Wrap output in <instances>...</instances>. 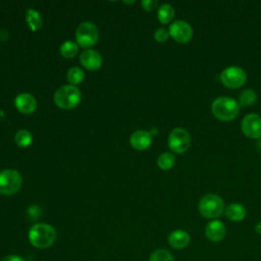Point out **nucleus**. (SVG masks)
Here are the masks:
<instances>
[{"label": "nucleus", "mask_w": 261, "mask_h": 261, "mask_svg": "<svg viewBox=\"0 0 261 261\" xmlns=\"http://www.w3.org/2000/svg\"><path fill=\"white\" fill-rule=\"evenodd\" d=\"M169 36L177 43H188L193 37L192 27L184 20H175L169 25Z\"/></svg>", "instance_id": "9"}, {"label": "nucleus", "mask_w": 261, "mask_h": 261, "mask_svg": "<svg viewBox=\"0 0 261 261\" xmlns=\"http://www.w3.org/2000/svg\"><path fill=\"white\" fill-rule=\"evenodd\" d=\"M82 94L72 85H65L58 88L54 94V102L61 109H72L81 102Z\"/></svg>", "instance_id": "3"}, {"label": "nucleus", "mask_w": 261, "mask_h": 261, "mask_svg": "<svg viewBox=\"0 0 261 261\" xmlns=\"http://www.w3.org/2000/svg\"><path fill=\"white\" fill-rule=\"evenodd\" d=\"M81 63L89 70H97L102 65V56L99 52L88 49L85 50L80 56Z\"/></svg>", "instance_id": "13"}, {"label": "nucleus", "mask_w": 261, "mask_h": 261, "mask_svg": "<svg viewBox=\"0 0 261 261\" xmlns=\"http://www.w3.org/2000/svg\"><path fill=\"white\" fill-rule=\"evenodd\" d=\"M174 162H175V158H174L173 154H171L169 152H164V153L160 154L157 159L158 166L163 170L170 169L174 165Z\"/></svg>", "instance_id": "21"}, {"label": "nucleus", "mask_w": 261, "mask_h": 261, "mask_svg": "<svg viewBox=\"0 0 261 261\" xmlns=\"http://www.w3.org/2000/svg\"><path fill=\"white\" fill-rule=\"evenodd\" d=\"M190 234L184 229H175L168 236V244L176 250L185 249L190 244Z\"/></svg>", "instance_id": "15"}, {"label": "nucleus", "mask_w": 261, "mask_h": 261, "mask_svg": "<svg viewBox=\"0 0 261 261\" xmlns=\"http://www.w3.org/2000/svg\"><path fill=\"white\" fill-rule=\"evenodd\" d=\"M143 8L146 10V11H153L157 5H158V1L156 0H143L141 2Z\"/></svg>", "instance_id": "26"}, {"label": "nucleus", "mask_w": 261, "mask_h": 261, "mask_svg": "<svg viewBox=\"0 0 261 261\" xmlns=\"http://www.w3.org/2000/svg\"><path fill=\"white\" fill-rule=\"evenodd\" d=\"M77 44L72 41H65L60 46V54L65 58H72L77 53Z\"/></svg>", "instance_id": "22"}, {"label": "nucleus", "mask_w": 261, "mask_h": 261, "mask_svg": "<svg viewBox=\"0 0 261 261\" xmlns=\"http://www.w3.org/2000/svg\"><path fill=\"white\" fill-rule=\"evenodd\" d=\"M191 144V137L187 129L182 127H175L168 136L169 149L177 154L186 152Z\"/></svg>", "instance_id": "8"}, {"label": "nucleus", "mask_w": 261, "mask_h": 261, "mask_svg": "<svg viewBox=\"0 0 261 261\" xmlns=\"http://www.w3.org/2000/svg\"><path fill=\"white\" fill-rule=\"evenodd\" d=\"M255 231L259 234H261V221H259L256 225H255Z\"/></svg>", "instance_id": "28"}, {"label": "nucleus", "mask_w": 261, "mask_h": 261, "mask_svg": "<svg viewBox=\"0 0 261 261\" xmlns=\"http://www.w3.org/2000/svg\"><path fill=\"white\" fill-rule=\"evenodd\" d=\"M67 81L72 85V86H75V85H79L81 84L83 81H84V77H85V73L84 71L80 68V67H71L68 71H67Z\"/></svg>", "instance_id": "23"}, {"label": "nucleus", "mask_w": 261, "mask_h": 261, "mask_svg": "<svg viewBox=\"0 0 261 261\" xmlns=\"http://www.w3.org/2000/svg\"><path fill=\"white\" fill-rule=\"evenodd\" d=\"M99 39V32L97 27L90 22L85 21L81 23L75 32L76 44L83 48H90L94 46Z\"/></svg>", "instance_id": "6"}, {"label": "nucleus", "mask_w": 261, "mask_h": 261, "mask_svg": "<svg viewBox=\"0 0 261 261\" xmlns=\"http://www.w3.org/2000/svg\"><path fill=\"white\" fill-rule=\"evenodd\" d=\"M257 100V94L254 90L251 89H246L244 90L239 97V105L240 106H250L254 104Z\"/></svg>", "instance_id": "19"}, {"label": "nucleus", "mask_w": 261, "mask_h": 261, "mask_svg": "<svg viewBox=\"0 0 261 261\" xmlns=\"http://www.w3.org/2000/svg\"><path fill=\"white\" fill-rule=\"evenodd\" d=\"M157 16L160 22L162 23H168L172 20L173 16H174V9L171 5L169 4H162L159 8H158V12H157Z\"/></svg>", "instance_id": "18"}, {"label": "nucleus", "mask_w": 261, "mask_h": 261, "mask_svg": "<svg viewBox=\"0 0 261 261\" xmlns=\"http://www.w3.org/2000/svg\"><path fill=\"white\" fill-rule=\"evenodd\" d=\"M22 179L18 171L14 169H4L0 171V194L13 195L21 188Z\"/></svg>", "instance_id": "5"}, {"label": "nucleus", "mask_w": 261, "mask_h": 261, "mask_svg": "<svg viewBox=\"0 0 261 261\" xmlns=\"http://www.w3.org/2000/svg\"><path fill=\"white\" fill-rule=\"evenodd\" d=\"M56 240L55 228L47 223H36L29 230L30 243L38 249H46Z\"/></svg>", "instance_id": "1"}, {"label": "nucleus", "mask_w": 261, "mask_h": 261, "mask_svg": "<svg viewBox=\"0 0 261 261\" xmlns=\"http://www.w3.org/2000/svg\"><path fill=\"white\" fill-rule=\"evenodd\" d=\"M14 140H15V143L18 147L27 148L32 144L33 137H32V134L29 130L20 129L15 134Z\"/></svg>", "instance_id": "20"}, {"label": "nucleus", "mask_w": 261, "mask_h": 261, "mask_svg": "<svg viewBox=\"0 0 261 261\" xmlns=\"http://www.w3.org/2000/svg\"><path fill=\"white\" fill-rule=\"evenodd\" d=\"M247 81L246 71L238 66L226 67L220 73V82L229 89H238L245 85Z\"/></svg>", "instance_id": "7"}, {"label": "nucleus", "mask_w": 261, "mask_h": 261, "mask_svg": "<svg viewBox=\"0 0 261 261\" xmlns=\"http://www.w3.org/2000/svg\"><path fill=\"white\" fill-rule=\"evenodd\" d=\"M123 3H125V4H132V3H135V1H129V2H127V1H123Z\"/></svg>", "instance_id": "29"}, {"label": "nucleus", "mask_w": 261, "mask_h": 261, "mask_svg": "<svg viewBox=\"0 0 261 261\" xmlns=\"http://www.w3.org/2000/svg\"><path fill=\"white\" fill-rule=\"evenodd\" d=\"M226 233L225 225L219 220H211L205 227V234L211 242H220Z\"/></svg>", "instance_id": "12"}, {"label": "nucleus", "mask_w": 261, "mask_h": 261, "mask_svg": "<svg viewBox=\"0 0 261 261\" xmlns=\"http://www.w3.org/2000/svg\"><path fill=\"white\" fill-rule=\"evenodd\" d=\"M212 114L219 120L229 121L237 117L240 111L239 103L230 97H218L211 104Z\"/></svg>", "instance_id": "2"}, {"label": "nucleus", "mask_w": 261, "mask_h": 261, "mask_svg": "<svg viewBox=\"0 0 261 261\" xmlns=\"http://www.w3.org/2000/svg\"><path fill=\"white\" fill-rule=\"evenodd\" d=\"M129 142H130V145L133 148L142 151V150L148 149L151 146L152 137L149 132L139 129L132 134Z\"/></svg>", "instance_id": "14"}, {"label": "nucleus", "mask_w": 261, "mask_h": 261, "mask_svg": "<svg viewBox=\"0 0 261 261\" xmlns=\"http://www.w3.org/2000/svg\"><path fill=\"white\" fill-rule=\"evenodd\" d=\"M14 104L16 109L23 114H30L37 109V100L29 93H21L17 95L14 100Z\"/></svg>", "instance_id": "11"}, {"label": "nucleus", "mask_w": 261, "mask_h": 261, "mask_svg": "<svg viewBox=\"0 0 261 261\" xmlns=\"http://www.w3.org/2000/svg\"><path fill=\"white\" fill-rule=\"evenodd\" d=\"M224 213L231 221H242L246 217L247 210L240 203H231L224 209Z\"/></svg>", "instance_id": "16"}, {"label": "nucleus", "mask_w": 261, "mask_h": 261, "mask_svg": "<svg viewBox=\"0 0 261 261\" xmlns=\"http://www.w3.org/2000/svg\"><path fill=\"white\" fill-rule=\"evenodd\" d=\"M149 261H174V259L172 254L168 250L157 249L151 254Z\"/></svg>", "instance_id": "24"}, {"label": "nucleus", "mask_w": 261, "mask_h": 261, "mask_svg": "<svg viewBox=\"0 0 261 261\" xmlns=\"http://www.w3.org/2000/svg\"><path fill=\"white\" fill-rule=\"evenodd\" d=\"M1 261H25V260L18 255H7Z\"/></svg>", "instance_id": "27"}, {"label": "nucleus", "mask_w": 261, "mask_h": 261, "mask_svg": "<svg viewBox=\"0 0 261 261\" xmlns=\"http://www.w3.org/2000/svg\"><path fill=\"white\" fill-rule=\"evenodd\" d=\"M25 19L28 27L32 31H38L43 25V19L40 15V13L35 9H29L25 13Z\"/></svg>", "instance_id": "17"}, {"label": "nucleus", "mask_w": 261, "mask_h": 261, "mask_svg": "<svg viewBox=\"0 0 261 261\" xmlns=\"http://www.w3.org/2000/svg\"><path fill=\"white\" fill-rule=\"evenodd\" d=\"M199 211L202 216L209 219L219 217L224 211V202L216 194H207L199 201Z\"/></svg>", "instance_id": "4"}, {"label": "nucleus", "mask_w": 261, "mask_h": 261, "mask_svg": "<svg viewBox=\"0 0 261 261\" xmlns=\"http://www.w3.org/2000/svg\"><path fill=\"white\" fill-rule=\"evenodd\" d=\"M154 38L157 42L159 43H164L168 40L169 38V33L166 29H163V28H160L158 30H156V32L154 33Z\"/></svg>", "instance_id": "25"}, {"label": "nucleus", "mask_w": 261, "mask_h": 261, "mask_svg": "<svg viewBox=\"0 0 261 261\" xmlns=\"http://www.w3.org/2000/svg\"><path fill=\"white\" fill-rule=\"evenodd\" d=\"M242 132L250 139L261 138V116L257 113L246 115L242 121Z\"/></svg>", "instance_id": "10"}]
</instances>
